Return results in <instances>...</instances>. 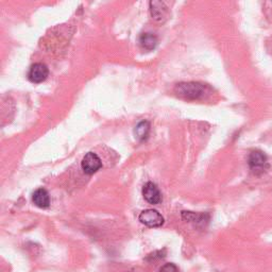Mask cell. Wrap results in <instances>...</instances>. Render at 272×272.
Instances as JSON below:
<instances>
[{
  "label": "cell",
  "instance_id": "obj_6",
  "mask_svg": "<svg viewBox=\"0 0 272 272\" xmlns=\"http://www.w3.org/2000/svg\"><path fill=\"white\" fill-rule=\"evenodd\" d=\"M142 196L145 200L150 204H159L162 201V194L157 186L152 183L148 182L142 187Z\"/></svg>",
  "mask_w": 272,
  "mask_h": 272
},
{
  "label": "cell",
  "instance_id": "obj_8",
  "mask_svg": "<svg viewBox=\"0 0 272 272\" xmlns=\"http://www.w3.org/2000/svg\"><path fill=\"white\" fill-rule=\"evenodd\" d=\"M33 203L39 208H47L50 205V197L45 189H38L32 195Z\"/></svg>",
  "mask_w": 272,
  "mask_h": 272
},
{
  "label": "cell",
  "instance_id": "obj_12",
  "mask_svg": "<svg viewBox=\"0 0 272 272\" xmlns=\"http://www.w3.org/2000/svg\"><path fill=\"white\" fill-rule=\"evenodd\" d=\"M160 272H180V270H179L177 265H175L173 263H168V264H165L161 267Z\"/></svg>",
  "mask_w": 272,
  "mask_h": 272
},
{
  "label": "cell",
  "instance_id": "obj_4",
  "mask_svg": "<svg viewBox=\"0 0 272 272\" xmlns=\"http://www.w3.org/2000/svg\"><path fill=\"white\" fill-rule=\"evenodd\" d=\"M81 167L87 175H94L102 167V162L96 153L89 152L83 157V160L81 162Z\"/></svg>",
  "mask_w": 272,
  "mask_h": 272
},
{
  "label": "cell",
  "instance_id": "obj_7",
  "mask_svg": "<svg viewBox=\"0 0 272 272\" xmlns=\"http://www.w3.org/2000/svg\"><path fill=\"white\" fill-rule=\"evenodd\" d=\"M150 11L152 17L157 22H164L168 18V8L163 2H151Z\"/></svg>",
  "mask_w": 272,
  "mask_h": 272
},
{
  "label": "cell",
  "instance_id": "obj_10",
  "mask_svg": "<svg viewBox=\"0 0 272 272\" xmlns=\"http://www.w3.org/2000/svg\"><path fill=\"white\" fill-rule=\"evenodd\" d=\"M150 132V123L148 121H141L135 128V137L138 140H145Z\"/></svg>",
  "mask_w": 272,
  "mask_h": 272
},
{
  "label": "cell",
  "instance_id": "obj_3",
  "mask_svg": "<svg viewBox=\"0 0 272 272\" xmlns=\"http://www.w3.org/2000/svg\"><path fill=\"white\" fill-rule=\"evenodd\" d=\"M138 219L142 224L149 227H160L164 224V217L156 210L142 211Z\"/></svg>",
  "mask_w": 272,
  "mask_h": 272
},
{
  "label": "cell",
  "instance_id": "obj_5",
  "mask_svg": "<svg viewBox=\"0 0 272 272\" xmlns=\"http://www.w3.org/2000/svg\"><path fill=\"white\" fill-rule=\"evenodd\" d=\"M49 75L48 67L43 63L33 64L28 73V78L32 83H41L44 82Z\"/></svg>",
  "mask_w": 272,
  "mask_h": 272
},
{
  "label": "cell",
  "instance_id": "obj_11",
  "mask_svg": "<svg viewBox=\"0 0 272 272\" xmlns=\"http://www.w3.org/2000/svg\"><path fill=\"white\" fill-rule=\"evenodd\" d=\"M182 218L189 222H197V223H203L208 218L207 215L203 214H196L193 212H182Z\"/></svg>",
  "mask_w": 272,
  "mask_h": 272
},
{
  "label": "cell",
  "instance_id": "obj_2",
  "mask_svg": "<svg viewBox=\"0 0 272 272\" xmlns=\"http://www.w3.org/2000/svg\"><path fill=\"white\" fill-rule=\"evenodd\" d=\"M248 165L255 176H260L265 173L268 167L267 156L261 150H254L249 154Z\"/></svg>",
  "mask_w": 272,
  "mask_h": 272
},
{
  "label": "cell",
  "instance_id": "obj_9",
  "mask_svg": "<svg viewBox=\"0 0 272 272\" xmlns=\"http://www.w3.org/2000/svg\"><path fill=\"white\" fill-rule=\"evenodd\" d=\"M139 44L146 50H153L157 45V37L153 33H142L139 36Z\"/></svg>",
  "mask_w": 272,
  "mask_h": 272
},
{
  "label": "cell",
  "instance_id": "obj_1",
  "mask_svg": "<svg viewBox=\"0 0 272 272\" xmlns=\"http://www.w3.org/2000/svg\"><path fill=\"white\" fill-rule=\"evenodd\" d=\"M208 88L199 82H183L176 85L175 93L177 96L186 100H199L205 97Z\"/></svg>",
  "mask_w": 272,
  "mask_h": 272
}]
</instances>
